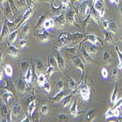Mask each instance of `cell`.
<instances>
[{
  "label": "cell",
  "instance_id": "obj_40",
  "mask_svg": "<svg viewBox=\"0 0 122 122\" xmlns=\"http://www.w3.org/2000/svg\"><path fill=\"white\" fill-rule=\"evenodd\" d=\"M56 86H57V87L58 88V89L60 90V91L62 90L64 87V83L63 82V81L61 80L59 81L56 84Z\"/></svg>",
  "mask_w": 122,
  "mask_h": 122
},
{
  "label": "cell",
  "instance_id": "obj_24",
  "mask_svg": "<svg viewBox=\"0 0 122 122\" xmlns=\"http://www.w3.org/2000/svg\"><path fill=\"white\" fill-rule=\"evenodd\" d=\"M72 96L71 95H67L63 99V106L64 107H67L69 104L70 103V102Z\"/></svg>",
  "mask_w": 122,
  "mask_h": 122
},
{
  "label": "cell",
  "instance_id": "obj_35",
  "mask_svg": "<svg viewBox=\"0 0 122 122\" xmlns=\"http://www.w3.org/2000/svg\"><path fill=\"white\" fill-rule=\"evenodd\" d=\"M113 116H114L113 109L110 108L108 109V110L106 113L105 117L106 119H108V118H111V117H112Z\"/></svg>",
  "mask_w": 122,
  "mask_h": 122
},
{
  "label": "cell",
  "instance_id": "obj_39",
  "mask_svg": "<svg viewBox=\"0 0 122 122\" xmlns=\"http://www.w3.org/2000/svg\"><path fill=\"white\" fill-rule=\"evenodd\" d=\"M41 111L44 114H46L48 112L49 108L46 105H43L41 108Z\"/></svg>",
  "mask_w": 122,
  "mask_h": 122
},
{
  "label": "cell",
  "instance_id": "obj_51",
  "mask_svg": "<svg viewBox=\"0 0 122 122\" xmlns=\"http://www.w3.org/2000/svg\"><path fill=\"white\" fill-rule=\"evenodd\" d=\"M29 28L27 26H25V27L23 28V30H22V33L24 34V35H26L28 34V33H29Z\"/></svg>",
  "mask_w": 122,
  "mask_h": 122
},
{
  "label": "cell",
  "instance_id": "obj_2",
  "mask_svg": "<svg viewBox=\"0 0 122 122\" xmlns=\"http://www.w3.org/2000/svg\"><path fill=\"white\" fill-rule=\"evenodd\" d=\"M80 92L84 100L87 101L89 99L90 96V92L88 87L86 85H83L81 86Z\"/></svg>",
  "mask_w": 122,
  "mask_h": 122
},
{
  "label": "cell",
  "instance_id": "obj_54",
  "mask_svg": "<svg viewBox=\"0 0 122 122\" xmlns=\"http://www.w3.org/2000/svg\"><path fill=\"white\" fill-rule=\"evenodd\" d=\"M33 0H26V4L30 6L31 7L32 6V3H33Z\"/></svg>",
  "mask_w": 122,
  "mask_h": 122
},
{
  "label": "cell",
  "instance_id": "obj_50",
  "mask_svg": "<svg viewBox=\"0 0 122 122\" xmlns=\"http://www.w3.org/2000/svg\"><path fill=\"white\" fill-rule=\"evenodd\" d=\"M110 57V55L109 52L108 51H106L105 52V53L104 54V56H103V60L104 61L107 60L108 59H109Z\"/></svg>",
  "mask_w": 122,
  "mask_h": 122
},
{
  "label": "cell",
  "instance_id": "obj_47",
  "mask_svg": "<svg viewBox=\"0 0 122 122\" xmlns=\"http://www.w3.org/2000/svg\"><path fill=\"white\" fill-rule=\"evenodd\" d=\"M102 76L104 78H107L108 76V72L107 69L105 68H103L102 70Z\"/></svg>",
  "mask_w": 122,
  "mask_h": 122
},
{
  "label": "cell",
  "instance_id": "obj_3",
  "mask_svg": "<svg viewBox=\"0 0 122 122\" xmlns=\"http://www.w3.org/2000/svg\"><path fill=\"white\" fill-rule=\"evenodd\" d=\"M56 60L57 66L61 70H63L65 67V61L64 58L60 53H57L55 57Z\"/></svg>",
  "mask_w": 122,
  "mask_h": 122
},
{
  "label": "cell",
  "instance_id": "obj_11",
  "mask_svg": "<svg viewBox=\"0 0 122 122\" xmlns=\"http://www.w3.org/2000/svg\"><path fill=\"white\" fill-rule=\"evenodd\" d=\"M110 31L115 33L117 30V24L114 19H112L108 22V27Z\"/></svg>",
  "mask_w": 122,
  "mask_h": 122
},
{
  "label": "cell",
  "instance_id": "obj_58",
  "mask_svg": "<svg viewBox=\"0 0 122 122\" xmlns=\"http://www.w3.org/2000/svg\"><path fill=\"white\" fill-rule=\"evenodd\" d=\"M120 110H121V112L122 113V106L120 107Z\"/></svg>",
  "mask_w": 122,
  "mask_h": 122
},
{
  "label": "cell",
  "instance_id": "obj_38",
  "mask_svg": "<svg viewBox=\"0 0 122 122\" xmlns=\"http://www.w3.org/2000/svg\"><path fill=\"white\" fill-rule=\"evenodd\" d=\"M55 70V67L52 66H49L46 71V73L49 76V77H50L51 75L52 74V73L54 72Z\"/></svg>",
  "mask_w": 122,
  "mask_h": 122
},
{
  "label": "cell",
  "instance_id": "obj_56",
  "mask_svg": "<svg viewBox=\"0 0 122 122\" xmlns=\"http://www.w3.org/2000/svg\"><path fill=\"white\" fill-rule=\"evenodd\" d=\"M120 12H121V13L122 15V7H121V8H120Z\"/></svg>",
  "mask_w": 122,
  "mask_h": 122
},
{
  "label": "cell",
  "instance_id": "obj_23",
  "mask_svg": "<svg viewBox=\"0 0 122 122\" xmlns=\"http://www.w3.org/2000/svg\"><path fill=\"white\" fill-rule=\"evenodd\" d=\"M36 104L35 101H32L28 105V113L30 116H31L35 110Z\"/></svg>",
  "mask_w": 122,
  "mask_h": 122
},
{
  "label": "cell",
  "instance_id": "obj_43",
  "mask_svg": "<svg viewBox=\"0 0 122 122\" xmlns=\"http://www.w3.org/2000/svg\"><path fill=\"white\" fill-rule=\"evenodd\" d=\"M1 109H2V114H5V115H7L8 113V109L6 107L5 104H2L1 105Z\"/></svg>",
  "mask_w": 122,
  "mask_h": 122
},
{
  "label": "cell",
  "instance_id": "obj_22",
  "mask_svg": "<svg viewBox=\"0 0 122 122\" xmlns=\"http://www.w3.org/2000/svg\"><path fill=\"white\" fill-rule=\"evenodd\" d=\"M87 40L92 44L93 45L95 46L97 42H98L97 37L95 35H89L86 37Z\"/></svg>",
  "mask_w": 122,
  "mask_h": 122
},
{
  "label": "cell",
  "instance_id": "obj_26",
  "mask_svg": "<svg viewBox=\"0 0 122 122\" xmlns=\"http://www.w3.org/2000/svg\"><path fill=\"white\" fill-rule=\"evenodd\" d=\"M116 50L119 59V64L118 65V67L120 69H121L122 68V53L120 51L119 47L117 46H116Z\"/></svg>",
  "mask_w": 122,
  "mask_h": 122
},
{
  "label": "cell",
  "instance_id": "obj_4",
  "mask_svg": "<svg viewBox=\"0 0 122 122\" xmlns=\"http://www.w3.org/2000/svg\"><path fill=\"white\" fill-rule=\"evenodd\" d=\"M72 62L74 66L80 69L82 71V72H83V71L84 70V65L81 59L77 57H74L72 59Z\"/></svg>",
  "mask_w": 122,
  "mask_h": 122
},
{
  "label": "cell",
  "instance_id": "obj_16",
  "mask_svg": "<svg viewBox=\"0 0 122 122\" xmlns=\"http://www.w3.org/2000/svg\"><path fill=\"white\" fill-rule=\"evenodd\" d=\"M25 79L27 83H30L31 82L32 79V72L30 67H29L26 71V72L25 76Z\"/></svg>",
  "mask_w": 122,
  "mask_h": 122
},
{
  "label": "cell",
  "instance_id": "obj_29",
  "mask_svg": "<svg viewBox=\"0 0 122 122\" xmlns=\"http://www.w3.org/2000/svg\"><path fill=\"white\" fill-rule=\"evenodd\" d=\"M48 63H49V66H52L55 67V66L56 65H57L55 58L53 56L50 55L48 57Z\"/></svg>",
  "mask_w": 122,
  "mask_h": 122
},
{
  "label": "cell",
  "instance_id": "obj_30",
  "mask_svg": "<svg viewBox=\"0 0 122 122\" xmlns=\"http://www.w3.org/2000/svg\"><path fill=\"white\" fill-rule=\"evenodd\" d=\"M74 13L72 11H69V12L67 14V17L68 22L70 24H73V22H74Z\"/></svg>",
  "mask_w": 122,
  "mask_h": 122
},
{
  "label": "cell",
  "instance_id": "obj_52",
  "mask_svg": "<svg viewBox=\"0 0 122 122\" xmlns=\"http://www.w3.org/2000/svg\"><path fill=\"white\" fill-rule=\"evenodd\" d=\"M69 1V0H61V2H62V5L65 7H67V6L68 5Z\"/></svg>",
  "mask_w": 122,
  "mask_h": 122
},
{
  "label": "cell",
  "instance_id": "obj_15",
  "mask_svg": "<svg viewBox=\"0 0 122 122\" xmlns=\"http://www.w3.org/2000/svg\"><path fill=\"white\" fill-rule=\"evenodd\" d=\"M95 116V111L94 109H90L86 114V118L88 121H91Z\"/></svg>",
  "mask_w": 122,
  "mask_h": 122
},
{
  "label": "cell",
  "instance_id": "obj_7",
  "mask_svg": "<svg viewBox=\"0 0 122 122\" xmlns=\"http://www.w3.org/2000/svg\"><path fill=\"white\" fill-rule=\"evenodd\" d=\"M118 84H116L115 87L113 90L112 93L110 101L111 103L113 105H114L117 102V98L118 96Z\"/></svg>",
  "mask_w": 122,
  "mask_h": 122
},
{
  "label": "cell",
  "instance_id": "obj_36",
  "mask_svg": "<svg viewBox=\"0 0 122 122\" xmlns=\"http://www.w3.org/2000/svg\"><path fill=\"white\" fill-rule=\"evenodd\" d=\"M13 98V95L10 93H6L4 94L3 96V99H4V101L5 103H8L10 101V100L11 99Z\"/></svg>",
  "mask_w": 122,
  "mask_h": 122
},
{
  "label": "cell",
  "instance_id": "obj_10",
  "mask_svg": "<svg viewBox=\"0 0 122 122\" xmlns=\"http://www.w3.org/2000/svg\"><path fill=\"white\" fill-rule=\"evenodd\" d=\"M21 107L19 103H16L12 107V113L14 116L17 117L21 114Z\"/></svg>",
  "mask_w": 122,
  "mask_h": 122
},
{
  "label": "cell",
  "instance_id": "obj_44",
  "mask_svg": "<svg viewBox=\"0 0 122 122\" xmlns=\"http://www.w3.org/2000/svg\"><path fill=\"white\" fill-rule=\"evenodd\" d=\"M43 86L46 91L48 93L49 92V91H50V85L48 82H46Z\"/></svg>",
  "mask_w": 122,
  "mask_h": 122
},
{
  "label": "cell",
  "instance_id": "obj_6",
  "mask_svg": "<svg viewBox=\"0 0 122 122\" xmlns=\"http://www.w3.org/2000/svg\"><path fill=\"white\" fill-rule=\"evenodd\" d=\"M88 6V3L87 2H84L79 7V13L81 15H84L85 14L88 15L87 12L89 13V10L88 11V10H89V8L87 7Z\"/></svg>",
  "mask_w": 122,
  "mask_h": 122
},
{
  "label": "cell",
  "instance_id": "obj_59",
  "mask_svg": "<svg viewBox=\"0 0 122 122\" xmlns=\"http://www.w3.org/2000/svg\"></svg>",
  "mask_w": 122,
  "mask_h": 122
},
{
  "label": "cell",
  "instance_id": "obj_25",
  "mask_svg": "<svg viewBox=\"0 0 122 122\" xmlns=\"http://www.w3.org/2000/svg\"><path fill=\"white\" fill-rule=\"evenodd\" d=\"M17 6L19 8H24L26 5V0H15Z\"/></svg>",
  "mask_w": 122,
  "mask_h": 122
},
{
  "label": "cell",
  "instance_id": "obj_28",
  "mask_svg": "<svg viewBox=\"0 0 122 122\" xmlns=\"http://www.w3.org/2000/svg\"><path fill=\"white\" fill-rule=\"evenodd\" d=\"M68 86H69V89L71 90L72 91H75L76 87V83L73 79L72 78L70 79L69 81V83H68Z\"/></svg>",
  "mask_w": 122,
  "mask_h": 122
},
{
  "label": "cell",
  "instance_id": "obj_37",
  "mask_svg": "<svg viewBox=\"0 0 122 122\" xmlns=\"http://www.w3.org/2000/svg\"><path fill=\"white\" fill-rule=\"evenodd\" d=\"M122 106V97L118 101H117L116 103L114 104V106L113 107L114 109H118Z\"/></svg>",
  "mask_w": 122,
  "mask_h": 122
},
{
  "label": "cell",
  "instance_id": "obj_13",
  "mask_svg": "<svg viewBox=\"0 0 122 122\" xmlns=\"http://www.w3.org/2000/svg\"><path fill=\"white\" fill-rule=\"evenodd\" d=\"M38 37L39 40L42 42H46L49 39V33L46 32V31H43L42 33L39 34Z\"/></svg>",
  "mask_w": 122,
  "mask_h": 122
},
{
  "label": "cell",
  "instance_id": "obj_18",
  "mask_svg": "<svg viewBox=\"0 0 122 122\" xmlns=\"http://www.w3.org/2000/svg\"><path fill=\"white\" fill-rule=\"evenodd\" d=\"M100 15L99 12L95 8L92 9V12H91V16L97 23H98V22L100 21Z\"/></svg>",
  "mask_w": 122,
  "mask_h": 122
},
{
  "label": "cell",
  "instance_id": "obj_34",
  "mask_svg": "<svg viewBox=\"0 0 122 122\" xmlns=\"http://www.w3.org/2000/svg\"><path fill=\"white\" fill-rule=\"evenodd\" d=\"M9 29L7 25H4L3 26V28L2 31V38H6L7 36H8L9 34Z\"/></svg>",
  "mask_w": 122,
  "mask_h": 122
},
{
  "label": "cell",
  "instance_id": "obj_5",
  "mask_svg": "<svg viewBox=\"0 0 122 122\" xmlns=\"http://www.w3.org/2000/svg\"><path fill=\"white\" fill-rule=\"evenodd\" d=\"M94 8L99 12L100 17H103L105 13V8L103 4L101 2L97 1L95 2Z\"/></svg>",
  "mask_w": 122,
  "mask_h": 122
},
{
  "label": "cell",
  "instance_id": "obj_55",
  "mask_svg": "<svg viewBox=\"0 0 122 122\" xmlns=\"http://www.w3.org/2000/svg\"><path fill=\"white\" fill-rule=\"evenodd\" d=\"M103 25L105 28H107L108 27V22L107 21H104L103 22Z\"/></svg>",
  "mask_w": 122,
  "mask_h": 122
},
{
  "label": "cell",
  "instance_id": "obj_48",
  "mask_svg": "<svg viewBox=\"0 0 122 122\" xmlns=\"http://www.w3.org/2000/svg\"><path fill=\"white\" fill-rule=\"evenodd\" d=\"M118 70L116 68H114L113 69L112 71V76L113 78L116 81L117 80V75H118Z\"/></svg>",
  "mask_w": 122,
  "mask_h": 122
},
{
  "label": "cell",
  "instance_id": "obj_20",
  "mask_svg": "<svg viewBox=\"0 0 122 122\" xmlns=\"http://www.w3.org/2000/svg\"><path fill=\"white\" fill-rule=\"evenodd\" d=\"M31 9L28 10L26 12L25 14V15H24L23 18L22 19V21H21V22H20V24L18 25V27H19V26H21L22 24H23L24 23H25V22L27 21V19L30 17V15H31Z\"/></svg>",
  "mask_w": 122,
  "mask_h": 122
},
{
  "label": "cell",
  "instance_id": "obj_46",
  "mask_svg": "<svg viewBox=\"0 0 122 122\" xmlns=\"http://www.w3.org/2000/svg\"><path fill=\"white\" fill-rule=\"evenodd\" d=\"M89 51L90 53H95L97 51V48L95 46H90L89 48Z\"/></svg>",
  "mask_w": 122,
  "mask_h": 122
},
{
  "label": "cell",
  "instance_id": "obj_49",
  "mask_svg": "<svg viewBox=\"0 0 122 122\" xmlns=\"http://www.w3.org/2000/svg\"><path fill=\"white\" fill-rule=\"evenodd\" d=\"M37 68L40 71H43V70L44 68V66L43 64L41 62H39L37 65Z\"/></svg>",
  "mask_w": 122,
  "mask_h": 122
},
{
  "label": "cell",
  "instance_id": "obj_27",
  "mask_svg": "<svg viewBox=\"0 0 122 122\" xmlns=\"http://www.w3.org/2000/svg\"><path fill=\"white\" fill-rule=\"evenodd\" d=\"M82 51L86 62H87V63H91L92 62V59L91 58V56L89 55V54L88 53V52H86V51L85 49H83Z\"/></svg>",
  "mask_w": 122,
  "mask_h": 122
},
{
  "label": "cell",
  "instance_id": "obj_17",
  "mask_svg": "<svg viewBox=\"0 0 122 122\" xmlns=\"http://www.w3.org/2000/svg\"><path fill=\"white\" fill-rule=\"evenodd\" d=\"M46 82V76L44 74H41L38 77V84L39 86H43Z\"/></svg>",
  "mask_w": 122,
  "mask_h": 122
},
{
  "label": "cell",
  "instance_id": "obj_21",
  "mask_svg": "<svg viewBox=\"0 0 122 122\" xmlns=\"http://www.w3.org/2000/svg\"><path fill=\"white\" fill-rule=\"evenodd\" d=\"M17 86L19 90L21 91L22 93H24L25 92L26 88V86H25V83H24V82L23 80H21L19 81Z\"/></svg>",
  "mask_w": 122,
  "mask_h": 122
},
{
  "label": "cell",
  "instance_id": "obj_41",
  "mask_svg": "<svg viewBox=\"0 0 122 122\" xmlns=\"http://www.w3.org/2000/svg\"><path fill=\"white\" fill-rule=\"evenodd\" d=\"M21 67L24 71L25 70H28V69L29 68V65L25 61H23L21 63Z\"/></svg>",
  "mask_w": 122,
  "mask_h": 122
},
{
  "label": "cell",
  "instance_id": "obj_33",
  "mask_svg": "<svg viewBox=\"0 0 122 122\" xmlns=\"http://www.w3.org/2000/svg\"><path fill=\"white\" fill-rule=\"evenodd\" d=\"M68 38V35L66 33H64L61 35L60 37L59 38V40L60 41L61 43L62 44H65L67 41Z\"/></svg>",
  "mask_w": 122,
  "mask_h": 122
},
{
  "label": "cell",
  "instance_id": "obj_19",
  "mask_svg": "<svg viewBox=\"0 0 122 122\" xmlns=\"http://www.w3.org/2000/svg\"><path fill=\"white\" fill-rule=\"evenodd\" d=\"M5 74L8 77H11L13 74V69L12 66L8 64L5 66Z\"/></svg>",
  "mask_w": 122,
  "mask_h": 122
},
{
  "label": "cell",
  "instance_id": "obj_14",
  "mask_svg": "<svg viewBox=\"0 0 122 122\" xmlns=\"http://www.w3.org/2000/svg\"><path fill=\"white\" fill-rule=\"evenodd\" d=\"M70 114L73 117H76L78 114V110L77 107V100H75L70 107Z\"/></svg>",
  "mask_w": 122,
  "mask_h": 122
},
{
  "label": "cell",
  "instance_id": "obj_42",
  "mask_svg": "<svg viewBox=\"0 0 122 122\" xmlns=\"http://www.w3.org/2000/svg\"><path fill=\"white\" fill-rule=\"evenodd\" d=\"M68 119V117L65 114H61L59 115V120L61 122H66Z\"/></svg>",
  "mask_w": 122,
  "mask_h": 122
},
{
  "label": "cell",
  "instance_id": "obj_31",
  "mask_svg": "<svg viewBox=\"0 0 122 122\" xmlns=\"http://www.w3.org/2000/svg\"><path fill=\"white\" fill-rule=\"evenodd\" d=\"M17 37V32L16 31L13 32L10 35H9V37H8L9 41L11 43H14L15 42V41L16 40Z\"/></svg>",
  "mask_w": 122,
  "mask_h": 122
},
{
  "label": "cell",
  "instance_id": "obj_53",
  "mask_svg": "<svg viewBox=\"0 0 122 122\" xmlns=\"http://www.w3.org/2000/svg\"><path fill=\"white\" fill-rule=\"evenodd\" d=\"M113 111H114V116L116 117H118L119 116V111L118 110V109H114V108H113Z\"/></svg>",
  "mask_w": 122,
  "mask_h": 122
},
{
  "label": "cell",
  "instance_id": "obj_1",
  "mask_svg": "<svg viewBox=\"0 0 122 122\" xmlns=\"http://www.w3.org/2000/svg\"><path fill=\"white\" fill-rule=\"evenodd\" d=\"M55 26L58 28H62L66 23V18L64 14L59 15L55 20Z\"/></svg>",
  "mask_w": 122,
  "mask_h": 122
},
{
  "label": "cell",
  "instance_id": "obj_8",
  "mask_svg": "<svg viewBox=\"0 0 122 122\" xmlns=\"http://www.w3.org/2000/svg\"><path fill=\"white\" fill-rule=\"evenodd\" d=\"M43 26L46 29L53 27L55 26L54 20L51 18H49L48 19L44 21Z\"/></svg>",
  "mask_w": 122,
  "mask_h": 122
},
{
  "label": "cell",
  "instance_id": "obj_32",
  "mask_svg": "<svg viewBox=\"0 0 122 122\" xmlns=\"http://www.w3.org/2000/svg\"><path fill=\"white\" fill-rule=\"evenodd\" d=\"M112 36L111 35L110 33L108 32H107L105 33V41L107 44H110L112 42Z\"/></svg>",
  "mask_w": 122,
  "mask_h": 122
},
{
  "label": "cell",
  "instance_id": "obj_57",
  "mask_svg": "<svg viewBox=\"0 0 122 122\" xmlns=\"http://www.w3.org/2000/svg\"><path fill=\"white\" fill-rule=\"evenodd\" d=\"M110 1L111 2H112V3H113V2H114L115 1V0H110Z\"/></svg>",
  "mask_w": 122,
  "mask_h": 122
},
{
  "label": "cell",
  "instance_id": "obj_12",
  "mask_svg": "<svg viewBox=\"0 0 122 122\" xmlns=\"http://www.w3.org/2000/svg\"><path fill=\"white\" fill-rule=\"evenodd\" d=\"M66 91L62 90L60 91V92L57 93L55 96L54 97H53V100H54V101H56L57 102H60L62 100H63V99L67 95H66Z\"/></svg>",
  "mask_w": 122,
  "mask_h": 122
},
{
  "label": "cell",
  "instance_id": "obj_9",
  "mask_svg": "<svg viewBox=\"0 0 122 122\" xmlns=\"http://www.w3.org/2000/svg\"><path fill=\"white\" fill-rule=\"evenodd\" d=\"M19 50L15 47L10 46L8 48V53L9 55L13 58H16L19 54Z\"/></svg>",
  "mask_w": 122,
  "mask_h": 122
},
{
  "label": "cell",
  "instance_id": "obj_45",
  "mask_svg": "<svg viewBox=\"0 0 122 122\" xmlns=\"http://www.w3.org/2000/svg\"><path fill=\"white\" fill-rule=\"evenodd\" d=\"M28 43L29 42H28L26 40H22L20 41V46L23 48L27 46L28 45Z\"/></svg>",
  "mask_w": 122,
  "mask_h": 122
}]
</instances>
